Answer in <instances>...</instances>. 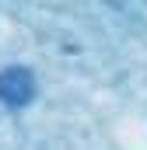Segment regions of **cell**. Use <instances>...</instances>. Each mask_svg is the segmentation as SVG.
<instances>
[{"label":"cell","mask_w":147,"mask_h":150,"mask_svg":"<svg viewBox=\"0 0 147 150\" xmlns=\"http://www.w3.org/2000/svg\"><path fill=\"white\" fill-rule=\"evenodd\" d=\"M35 98V80L25 67H7L0 70V101L7 108H25Z\"/></svg>","instance_id":"obj_1"}]
</instances>
